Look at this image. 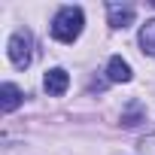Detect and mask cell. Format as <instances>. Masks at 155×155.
Segmentation results:
<instances>
[{"label": "cell", "instance_id": "52a82bcc", "mask_svg": "<svg viewBox=\"0 0 155 155\" xmlns=\"http://www.w3.org/2000/svg\"><path fill=\"white\" fill-rule=\"evenodd\" d=\"M143 119H146V107H143L140 101H131L128 110L122 113V128H137Z\"/></svg>", "mask_w": 155, "mask_h": 155}, {"label": "cell", "instance_id": "6da1fadb", "mask_svg": "<svg viewBox=\"0 0 155 155\" xmlns=\"http://www.w3.org/2000/svg\"><path fill=\"white\" fill-rule=\"evenodd\" d=\"M82 25H85V15L79 6H64L52 18V37L58 43H76L82 34Z\"/></svg>", "mask_w": 155, "mask_h": 155}, {"label": "cell", "instance_id": "7a4b0ae2", "mask_svg": "<svg viewBox=\"0 0 155 155\" xmlns=\"http://www.w3.org/2000/svg\"><path fill=\"white\" fill-rule=\"evenodd\" d=\"M6 52H9L12 67H18V70L31 67V61H34V37H31V31H15V34L9 37Z\"/></svg>", "mask_w": 155, "mask_h": 155}, {"label": "cell", "instance_id": "277c9868", "mask_svg": "<svg viewBox=\"0 0 155 155\" xmlns=\"http://www.w3.org/2000/svg\"><path fill=\"white\" fill-rule=\"evenodd\" d=\"M131 64L122 58V55H113L110 64H107V79L110 82H131Z\"/></svg>", "mask_w": 155, "mask_h": 155}, {"label": "cell", "instance_id": "3957f363", "mask_svg": "<svg viewBox=\"0 0 155 155\" xmlns=\"http://www.w3.org/2000/svg\"><path fill=\"white\" fill-rule=\"evenodd\" d=\"M43 85H46V91H49L52 97H61V94L67 91V85H70V76H67V70H64V67H52V70L46 73Z\"/></svg>", "mask_w": 155, "mask_h": 155}, {"label": "cell", "instance_id": "9c48e42d", "mask_svg": "<svg viewBox=\"0 0 155 155\" xmlns=\"http://www.w3.org/2000/svg\"><path fill=\"white\" fill-rule=\"evenodd\" d=\"M140 149H143V155H155V137L143 140V143H140Z\"/></svg>", "mask_w": 155, "mask_h": 155}, {"label": "cell", "instance_id": "5b68a950", "mask_svg": "<svg viewBox=\"0 0 155 155\" xmlns=\"http://www.w3.org/2000/svg\"><path fill=\"white\" fill-rule=\"evenodd\" d=\"M107 12H110V25H113V28H122V31H125L128 25H134V15H137L134 6H128V3H125V6H122V3H110Z\"/></svg>", "mask_w": 155, "mask_h": 155}, {"label": "cell", "instance_id": "8992f818", "mask_svg": "<svg viewBox=\"0 0 155 155\" xmlns=\"http://www.w3.org/2000/svg\"><path fill=\"white\" fill-rule=\"evenodd\" d=\"M18 107H21V88L12 85V82H6L3 88H0V110H3V113H12V110H18Z\"/></svg>", "mask_w": 155, "mask_h": 155}, {"label": "cell", "instance_id": "30bf717a", "mask_svg": "<svg viewBox=\"0 0 155 155\" xmlns=\"http://www.w3.org/2000/svg\"><path fill=\"white\" fill-rule=\"evenodd\" d=\"M152 6H155V0H152Z\"/></svg>", "mask_w": 155, "mask_h": 155}, {"label": "cell", "instance_id": "ba28073f", "mask_svg": "<svg viewBox=\"0 0 155 155\" xmlns=\"http://www.w3.org/2000/svg\"><path fill=\"white\" fill-rule=\"evenodd\" d=\"M140 49L143 55H155V18H149L140 28Z\"/></svg>", "mask_w": 155, "mask_h": 155}]
</instances>
